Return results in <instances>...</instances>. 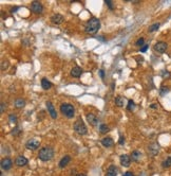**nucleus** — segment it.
<instances>
[{
    "mask_svg": "<svg viewBox=\"0 0 171 176\" xmlns=\"http://www.w3.org/2000/svg\"><path fill=\"white\" fill-rule=\"evenodd\" d=\"M100 28V21L98 18H91L87 21L86 27H84V31L87 34H95V33L99 30Z\"/></svg>",
    "mask_w": 171,
    "mask_h": 176,
    "instance_id": "1",
    "label": "nucleus"
},
{
    "mask_svg": "<svg viewBox=\"0 0 171 176\" xmlns=\"http://www.w3.org/2000/svg\"><path fill=\"white\" fill-rule=\"evenodd\" d=\"M54 156V150L51 147H43L39 150L38 158L42 161H49Z\"/></svg>",
    "mask_w": 171,
    "mask_h": 176,
    "instance_id": "2",
    "label": "nucleus"
},
{
    "mask_svg": "<svg viewBox=\"0 0 171 176\" xmlns=\"http://www.w3.org/2000/svg\"><path fill=\"white\" fill-rule=\"evenodd\" d=\"M60 113H62L64 116H66L67 118H73L75 115V108L72 104H69V103H64V104L60 105Z\"/></svg>",
    "mask_w": 171,
    "mask_h": 176,
    "instance_id": "3",
    "label": "nucleus"
},
{
    "mask_svg": "<svg viewBox=\"0 0 171 176\" xmlns=\"http://www.w3.org/2000/svg\"><path fill=\"white\" fill-rule=\"evenodd\" d=\"M74 130L78 135H86L88 133L87 126H86V124L84 123V121H82L81 118H78L77 120L75 121Z\"/></svg>",
    "mask_w": 171,
    "mask_h": 176,
    "instance_id": "4",
    "label": "nucleus"
},
{
    "mask_svg": "<svg viewBox=\"0 0 171 176\" xmlns=\"http://www.w3.org/2000/svg\"><path fill=\"white\" fill-rule=\"evenodd\" d=\"M26 147L28 150H31V151H35L37 150L39 147H40V141L36 138H31L30 140L26 141Z\"/></svg>",
    "mask_w": 171,
    "mask_h": 176,
    "instance_id": "5",
    "label": "nucleus"
},
{
    "mask_svg": "<svg viewBox=\"0 0 171 176\" xmlns=\"http://www.w3.org/2000/svg\"><path fill=\"white\" fill-rule=\"evenodd\" d=\"M31 11L34 14H41L43 12V5L39 1H33L31 4Z\"/></svg>",
    "mask_w": 171,
    "mask_h": 176,
    "instance_id": "6",
    "label": "nucleus"
},
{
    "mask_svg": "<svg viewBox=\"0 0 171 176\" xmlns=\"http://www.w3.org/2000/svg\"><path fill=\"white\" fill-rule=\"evenodd\" d=\"M167 48H168V46H167V44H166L165 42H156V44L154 45V50L157 53H164V52H166Z\"/></svg>",
    "mask_w": 171,
    "mask_h": 176,
    "instance_id": "7",
    "label": "nucleus"
},
{
    "mask_svg": "<svg viewBox=\"0 0 171 176\" xmlns=\"http://www.w3.org/2000/svg\"><path fill=\"white\" fill-rule=\"evenodd\" d=\"M12 166H13V161L11 158H4L1 160V169L4 171H9L12 168Z\"/></svg>",
    "mask_w": 171,
    "mask_h": 176,
    "instance_id": "8",
    "label": "nucleus"
},
{
    "mask_svg": "<svg viewBox=\"0 0 171 176\" xmlns=\"http://www.w3.org/2000/svg\"><path fill=\"white\" fill-rule=\"evenodd\" d=\"M120 164L123 166H126V168H128L130 166V163H131V157L129 155H126V154L120 155Z\"/></svg>",
    "mask_w": 171,
    "mask_h": 176,
    "instance_id": "9",
    "label": "nucleus"
},
{
    "mask_svg": "<svg viewBox=\"0 0 171 176\" xmlns=\"http://www.w3.org/2000/svg\"><path fill=\"white\" fill-rule=\"evenodd\" d=\"M45 104H47L48 113L50 114V116H51L53 119H56V118H57V113H56V111H55V108H54V106H53V104H52V102L48 101Z\"/></svg>",
    "mask_w": 171,
    "mask_h": 176,
    "instance_id": "10",
    "label": "nucleus"
},
{
    "mask_svg": "<svg viewBox=\"0 0 171 176\" xmlns=\"http://www.w3.org/2000/svg\"><path fill=\"white\" fill-rule=\"evenodd\" d=\"M64 19H65V17L60 15V14H55V15H53L51 17V21L54 25H60V23H62Z\"/></svg>",
    "mask_w": 171,
    "mask_h": 176,
    "instance_id": "11",
    "label": "nucleus"
},
{
    "mask_svg": "<svg viewBox=\"0 0 171 176\" xmlns=\"http://www.w3.org/2000/svg\"><path fill=\"white\" fill-rule=\"evenodd\" d=\"M87 121L89 123L92 125V126H96L97 124H98V119L95 115L93 114H88L87 115Z\"/></svg>",
    "mask_w": 171,
    "mask_h": 176,
    "instance_id": "12",
    "label": "nucleus"
},
{
    "mask_svg": "<svg viewBox=\"0 0 171 176\" xmlns=\"http://www.w3.org/2000/svg\"><path fill=\"white\" fill-rule=\"evenodd\" d=\"M148 151L152 156H155V155L158 153V151H160V147H158V144L156 143V142H154V143H152L149 145Z\"/></svg>",
    "mask_w": 171,
    "mask_h": 176,
    "instance_id": "13",
    "label": "nucleus"
},
{
    "mask_svg": "<svg viewBox=\"0 0 171 176\" xmlns=\"http://www.w3.org/2000/svg\"><path fill=\"white\" fill-rule=\"evenodd\" d=\"M71 161V157L69 156V155H66V156H64L60 159V161H59V163H58V166H59V168H65V166H67L69 164V162Z\"/></svg>",
    "mask_w": 171,
    "mask_h": 176,
    "instance_id": "14",
    "label": "nucleus"
},
{
    "mask_svg": "<svg viewBox=\"0 0 171 176\" xmlns=\"http://www.w3.org/2000/svg\"><path fill=\"white\" fill-rule=\"evenodd\" d=\"M81 73H82V69L80 67H78V66L73 67L71 70V75L73 78H79L81 75Z\"/></svg>",
    "mask_w": 171,
    "mask_h": 176,
    "instance_id": "15",
    "label": "nucleus"
},
{
    "mask_svg": "<svg viewBox=\"0 0 171 176\" xmlns=\"http://www.w3.org/2000/svg\"><path fill=\"white\" fill-rule=\"evenodd\" d=\"M15 163L18 166H24L28 163V159L24 156H18L16 158V160H15Z\"/></svg>",
    "mask_w": 171,
    "mask_h": 176,
    "instance_id": "16",
    "label": "nucleus"
},
{
    "mask_svg": "<svg viewBox=\"0 0 171 176\" xmlns=\"http://www.w3.org/2000/svg\"><path fill=\"white\" fill-rule=\"evenodd\" d=\"M117 175V168L115 166H110L107 170L106 176H116Z\"/></svg>",
    "mask_w": 171,
    "mask_h": 176,
    "instance_id": "17",
    "label": "nucleus"
},
{
    "mask_svg": "<svg viewBox=\"0 0 171 176\" xmlns=\"http://www.w3.org/2000/svg\"><path fill=\"white\" fill-rule=\"evenodd\" d=\"M101 144H103V147H112L113 144H114V141H113V139L111 137H106V138H103V140H101Z\"/></svg>",
    "mask_w": 171,
    "mask_h": 176,
    "instance_id": "18",
    "label": "nucleus"
},
{
    "mask_svg": "<svg viewBox=\"0 0 171 176\" xmlns=\"http://www.w3.org/2000/svg\"><path fill=\"white\" fill-rule=\"evenodd\" d=\"M53 85H52V83L50 81H49L48 78H43L41 80V87L45 89V90H48V89H50V88L52 87Z\"/></svg>",
    "mask_w": 171,
    "mask_h": 176,
    "instance_id": "19",
    "label": "nucleus"
},
{
    "mask_svg": "<svg viewBox=\"0 0 171 176\" xmlns=\"http://www.w3.org/2000/svg\"><path fill=\"white\" fill-rule=\"evenodd\" d=\"M141 156H142V153H141L139 151H133L130 157H131V160H132V161H139Z\"/></svg>",
    "mask_w": 171,
    "mask_h": 176,
    "instance_id": "20",
    "label": "nucleus"
},
{
    "mask_svg": "<svg viewBox=\"0 0 171 176\" xmlns=\"http://www.w3.org/2000/svg\"><path fill=\"white\" fill-rule=\"evenodd\" d=\"M14 105H15L16 108H22L26 105V101L22 100V99H17L16 101H15V103H14Z\"/></svg>",
    "mask_w": 171,
    "mask_h": 176,
    "instance_id": "21",
    "label": "nucleus"
},
{
    "mask_svg": "<svg viewBox=\"0 0 171 176\" xmlns=\"http://www.w3.org/2000/svg\"><path fill=\"white\" fill-rule=\"evenodd\" d=\"M115 104L118 106V107H122V106H124V104H125V98L124 97H116L115 98Z\"/></svg>",
    "mask_w": 171,
    "mask_h": 176,
    "instance_id": "22",
    "label": "nucleus"
},
{
    "mask_svg": "<svg viewBox=\"0 0 171 176\" xmlns=\"http://www.w3.org/2000/svg\"><path fill=\"white\" fill-rule=\"evenodd\" d=\"M160 27H161V23H153V25H152V26H150L149 27V32L150 33H152V32H155V31H157L158 30V28H160Z\"/></svg>",
    "mask_w": 171,
    "mask_h": 176,
    "instance_id": "23",
    "label": "nucleus"
},
{
    "mask_svg": "<svg viewBox=\"0 0 171 176\" xmlns=\"http://www.w3.org/2000/svg\"><path fill=\"white\" fill-rule=\"evenodd\" d=\"M109 130H110L109 126H108L107 124H100L99 125V132L101 134H106V133H108Z\"/></svg>",
    "mask_w": 171,
    "mask_h": 176,
    "instance_id": "24",
    "label": "nucleus"
},
{
    "mask_svg": "<svg viewBox=\"0 0 171 176\" xmlns=\"http://www.w3.org/2000/svg\"><path fill=\"white\" fill-rule=\"evenodd\" d=\"M135 108V103H134V101L133 100H129L128 101V105H127V109L128 111H133Z\"/></svg>",
    "mask_w": 171,
    "mask_h": 176,
    "instance_id": "25",
    "label": "nucleus"
},
{
    "mask_svg": "<svg viewBox=\"0 0 171 176\" xmlns=\"http://www.w3.org/2000/svg\"><path fill=\"white\" fill-rule=\"evenodd\" d=\"M163 168H170L171 166V157H168L167 159L163 161Z\"/></svg>",
    "mask_w": 171,
    "mask_h": 176,
    "instance_id": "26",
    "label": "nucleus"
},
{
    "mask_svg": "<svg viewBox=\"0 0 171 176\" xmlns=\"http://www.w3.org/2000/svg\"><path fill=\"white\" fill-rule=\"evenodd\" d=\"M169 92V88L167 87V86H162L161 87V91H160V93H161L162 97H164L166 93H168Z\"/></svg>",
    "mask_w": 171,
    "mask_h": 176,
    "instance_id": "27",
    "label": "nucleus"
},
{
    "mask_svg": "<svg viewBox=\"0 0 171 176\" xmlns=\"http://www.w3.org/2000/svg\"><path fill=\"white\" fill-rule=\"evenodd\" d=\"M145 45V39L143 38V37H141V38H139L135 42V46H137V47H141L142 48L143 46Z\"/></svg>",
    "mask_w": 171,
    "mask_h": 176,
    "instance_id": "28",
    "label": "nucleus"
},
{
    "mask_svg": "<svg viewBox=\"0 0 171 176\" xmlns=\"http://www.w3.org/2000/svg\"><path fill=\"white\" fill-rule=\"evenodd\" d=\"M162 76L164 78H170V73H169L167 70H163V71H162Z\"/></svg>",
    "mask_w": 171,
    "mask_h": 176,
    "instance_id": "29",
    "label": "nucleus"
},
{
    "mask_svg": "<svg viewBox=\"0 0 171 176\" xmlns=\"http://www.w3.org/2000/svg\"><path fill=\"white\" fill-rule=\"evenodd\" d=\"M9 120L12 122V123H16L17 122V117L15 115H10V117H9Z\"/></svg>",
    "mask_w": 171,
    "mask_h": 176,
    "instance_id": "30",
    "label": "nucleus"
},
{
    "mask_svg": "<svg viewBox=\"0 0 171 176\" xmlns=\"http://www.w3.org/2000/svg\"><path fill=\"white\" fill-rule=\"evenodd\" d=\"M105 2H106V4L109 7L110 10H113V4H112V1H111V0H105Z\"/></svg>",
    "mask_w": 171,
    "mask_h": 176,
    "instance_id": "31",
    "label": "nucleus"
},
{
    "mask_svg": "<svg viewBox=\"0 0 171 176\" xmlns=\"http://www.w3.org/2000/svg\"><path fill=\"white\" fill-rule=\"evenodd\" d=\"M148 48H149V45H146V44H145V45L141 48V52H146V51L148 50Z\"/></svg>",
    "mask_w": 171,
    "mask_h": 176,
    "instance_id": "32",
    "label": "nucleus"
},
{
    "mask_svg": "<svg viewBox=\"0 0 171 176\" xmlns=\"http://www.w3.org/2000/svg\"><path fill=\"white\" fill-rule=\"evenodd\" d=\"M118 143H120V144H122V145H123V144L125 143V137H123V136H120V140H118Z\"/></svg>",
    "mask_w": 171,
    "mask_h": 176,
    "instance_id": "33",
    "label": "nucleus"
},
{
    "mask_svg": "<svg viewBox=\"0 0 171 176\" xmlns=\"http://www.w3.org/2000/svg\"><path fill=\"white\" fill-rule=\"evenodd\" d=\"M99 76L103 78V80L105 78V71H103V69H100V70H99Z\"/></svg>",
    "mask_w": 171,
    "mask_h": 176,
    "instance_id": "34",
    "label": "nucleus"
},
{
    "mask_svg": "<svg viewBox=\"0 0 171 176\" xmlns=\"http://www.w3.org/2000/svg\"><path fill=\"white\" fill-rule=\"evenodd\" d=\"M4 107H5V104H4L3 102H1V114L4 111Z\"/></svg>",
    "mask_w": 171,
    "mask_h": 176,
    "instance_id": "35",
    "label": "nucleus"
},
{
    "mask_svg": "<svg viewBox=\"0 0 171 176\" xmlns=\"http://www.w3.org/2000/svg\"><path fill=\"white\" fill-rule=\"evenodd\" d=\"M124 176H134V175H133L132 172H126L125 174H124Z\"/></svg>",
    "mask_w": 171,
    "mask_h": 176,
    "instance_id": "36",
    "label": "nucleus"
},
{
    "mask_svg": "<svg viewBox=\"0 0 171 176\" xmlns=\"http://www.w3.org/2000/svg\"><path fill=\"white\" fill-rule=\"evenodd\" d=\"M7 65H9V63H7V61H5V63L3 62V64H2V70H4V66H5V67H7Z\"/></svg>",
    "mask_w": 171,
    "mask_h": 176,
    "instance_id": "37",
    "label": "nucleus"
},
{
    "mask_svg": "<svg viewBox=\"0 0 171 176\" xmlns=\"http://www.w3.org/2000/svg\"><path fill=\"white\" fill-rule=\"evenodd\" d=\"M150 107H151V108H157V105H156V104L154 103V104L150 105Z\"/></svg>",
    "mask_w": 171,
    "mask_h": 176,
    "instance_id": "38",
    "label": "nucleus"
},
{
    "mask_svg": "<svg viewBox=\"0 0 171 176\" xmlns=\"http://www.w3.org/2000/svg\"><path fill=\"white\" fill-rule=\"evenodd\" d=\"M76 176H86V174H84V173H80V174H77Z\"/></svg>",
    "mask_w": 171,
    "mask_h": 176,
    "instance_id": "39",
    "label": "nucleus"
}]
</instances>
